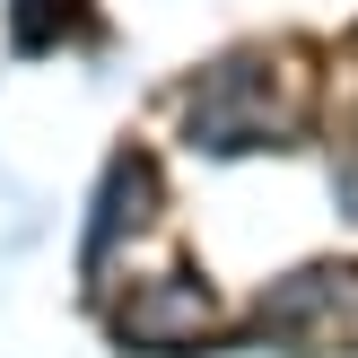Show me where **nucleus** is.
Returning a JSON list of instances; mask_svg holds the SVG:
<instances>
[{"label":"nucleus","mask_w":358,"mask_h":358,"mask_svg":"<svg viewBox=\"0 0 358 358\" xmlns=\"http://www.w3.org/2000/svg\"><path fill=\"white\" fill-rule=\"evenodd\" d=\"M184 131L201 149H271L297 131V79L280 52H227L184 87Z\"/></svg>","instance_id":"nucleus-1"},{"label":"nucleus","mask_w":358,"mask_h":358,"mask_svg":"<svg viewBox=\"0 0 358 358\" xmlns=\"http://www.w3.org/2000/svg\"><path fill=\"white\" fill-rule=\"evenodd\" d=\"M114 324H122V341L192 350V341L219 332V297H210L192 271H166V280H149V289H122V297H114Z\"/></svg>","instance_id":"nucleus-2"},{"label":"nucleus","mask_w":358,"mask_h":358,"mask_svg":"<svg viewBox=\"0 0 358 358\" xmlns=\"http://www.w3.org/2000/svg\"><path fill=\"white\" fill-rule=\"evenodd\" d=\"M149 210H157V192H149V157H114V184H105L96 227H87V254H96V262H114V254H122V236H131Z\"/></svg>","instance_id":"nucleus-3"},{"label":"nucleus","mask_w":358,"mask_h":358,"mask_svg":"<svg viewBox=\"0 0 358 358\" xmlns=\"http://www.w3.org/2000/svg\"><path fill=\"white\" fill-rule=\"evenodd\" d=\"M87 0H9V35H17V52H62V44H79L87 35Z\"/></svg>","instance_id":"nucleus-4"}]
</instances>
